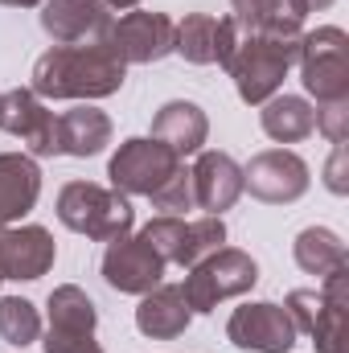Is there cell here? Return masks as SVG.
Returning a JSON list of instances; mask_svg holds the SVG:
<instances>
[{"label": "cell", "instance_id": "d4e9b609", "mask_svg": "<svg viewBox=\"0 0 349 353\" xmlns=\"http://www.w3.org/2000/svg\"><path fill=\"white\" fill-rule=\"evenodd\" d=\"M0 337L8 345H21V350L33 345L41 337V312L21 296H4L0 300Z\"/></svg>", "mask_w": 349, "mask_h": 353}, {"label": "cell", "instance_id": "ba28073f", "mask_svg": "<svg viewBox=\"0 0 349 353\" xmlns=\"http://www.w3.org/2000/svg\"><path fill=\"white\" fill-rule=\"evenodd\" d=\"M173 33L177 21L165 12H123L119 21H111L107 29V50L123 62V66H148V62H161L173 54Z\"/></svg>", "mask_w": 349, "mask_h": 353}, {"label": "cell", "instance_id": "f1b7e54d", "mask_svg": "<svg viewBox=\"0 0 349 353\" xmlns=\"http://www.w3.org/2000/svg\"><path fill=\"white\" fill-rule=\"evenodd\" d=\"M325 185L333 193H349V181H346V144H333V157L325 165Z\"/></svg>", "mask_w": 349, "mask_h": 353}, {"label": "cell", "instance_id": "277c9868", "mask_svg": "<svg viewBox=\"0 0 349 353\" xmlns=\"http://www.w3.org/2000/svg\"><path fill=\"white\" fill-rule=\"evenodd\" d=\"M259 283V263L239 251V247H218L210 259H201L197 267H189L185 283H181V296L193 312H214L222 300L230 296H243Z\"/></svg>", "mask_w": 349, "mask_h": 353}, {"label": "cell", "instance_id": "3957f363", "mask_svg": "<svg viewBox=\"0 0 349 353\" xmlns=\"http://www.w3.org/2000/svg\"><path fill=\"white\" fill-rule=\"evenodd\" d=\"M58 222L74 234H87L90 243H111L136 226V210L115 189H103L94 181H70L58 193Z\"/></svg>", "mask_w": 349, "mask_h": 353}, {"label": "cell", "instance_id": "4316f807", "mask_svg": "<svg viewBox=\"0 0 349 353\" xmlns=\"http://www.w3.org/2000/svg\"><path fill=\"white\" fill-rule=\"evenodd\" d=\"M312 115H317V132H321L329 144H346V140H349V99L317 103V107H312Z\"/></svg>", "mask_w": 349, "mask_h": 353}, {"label": "cell", "instance_id": "30bf717a", "mask_svg": "<svg viewBox=\"0 0 349 353\" xmlns=\"http://www.w3.org/2000/svg\"><path fill=\"white\" fill-rule=\"evenodd\" d=\"M308 165L288 152V148H267L259 157H251V165L243 169V189H251V197H259L267 205H292L308 193Z\"/></svg>", "mask_w": 349, "mask_h": 353}, {"label": "cell", "instance_id": "f546056e", "mask_svg": "<svg viewBox=\"0 0 349 353\" xmlns=\"http://www.w3.org/2000/svg\"><path fill=\"white\" fill-rule=\"evenodd\" d=\"M0 4H8V8H33V4H46V0H0Z\"/></svg>", "mask_w": 349, "mask_h": 353}, {"label": "cell", "instance_id": "52a82bcc", "mask_svg": "<svg viewBox=\"0 0 349 353\" xmlns=\"http://www.w3.org/2000/svg\"><path fill=\"white\" fill-rule=\"evenodd\" d=\"M152 251L165 259V263H177V267H197L201 259H210L222 243H226V222L218 214H206V218H173V214H161L152 218L144 230H140Z\"/></svg>", "mask_w": 349, "mask_h": 353}, {"label": "cell", "instance_id": "7c38bea8", "mask_svg": "<svg viewBox=\"0 0 349 353\" xmlns=\"http://www.w3.org/2000/svg\"><path fill=\"white\" fill-rule=\"evenodd\" d=\"M0 132L17 136L29 157H58V115L33 90L17 87L0 94Z\"/></svg>", "mask_w": 349, "mask_h": 353}, {"label": "cell", "instance_id": "ac0fdd59", "mask_svg": "<svg viewBox=\"0 0 349 353\" xmlns=\"http://www.w3.org/2000/svg\"><path fill=\"white\" fill-rule=\"evenodd\" d=\"M193 321V308L185 304L181 288L177 283H157L152 292L140 296V308H136V329L152 341H173L189 329Z\"/></svg>", "mask_w": 349, "mask_h": 353}, {"label": "cell", "instance_id": "ffe728a7", "mask_svg": "<svg viewBox=\"0 0 349 353\" xmlns=\"http://www.w3.org/2000/svg\"><path fill=\"white\" fill-rule=\"evenodd\" d=\"M230 8L235 25L263 37H300V25L308 17L304 0H230Z\"/></svg>", "mask_w": 349, "mask_h": 353}, {"label": "cell", "instance_id": "cb8c5ba5", "mask_svg": "<svg viewBox=\"0 0 349 353\" xmlns=\"http://www.w3.org/2000/svg\"><path fill=\"white\" fill-rule=\"evenodd\" d=\"M50 308V329H74V333H94L99 325V312H94V300L79 283H62L50 292L46 300Z\"/></svg>", "mask_w": 349, "mask_h": 353}, {"label": "cell", "instance_id": "8fae6325", "mask_svg": "<svg viewBox=\"0 0 349 353\" xmlns=\"http://www.w3.org/2000/svg\"><path fill=\"white\" fill-rule=\"evenodd\" d=\"M226 337H230V345L247 353H288L296 345V325L283 304L259 300V304H243L230 312Z\"/></svg>", "mask_w": 349, "mask_h": 353}, {"label": "cell", "instance_id": "2e32d148", "mask_svg": "<svg viewBox=\"0 0 349 353\" xmlns=\"http://www.w3.org/2000/svg\"><path fill=\"white\" fill-rule=\"evenodd\" d=\"M189 181H193L197 210L218 214V218H222V210H230L243 197V169L235 165L230 152H218V148H206L197 157V165L189 169Z\"/></svg>", "mask_w": 349, "mask_h": 353}, {"label": "cell", "instance_id": "603a6c76", "mask_svg": "<svg viewBox=\"0 0 349 353\" xmlns=\"http://www.w3.org/2000/svg\"><path fill=\"white\" fill-rule=\"evenodd\" d=\"M292 259L300 271H308V275H333L337 267H349V251L346 243L333 234V230H325V226H308V230H300L296 234V243H292Z\"/></svg>", "mask_w": 349, "mask_h": 353}, {"label": "cell", "instance_id": "e0dca14e", "mask_svg": "<svg viewBox=\"0 0 349 353\" xmlns=\"http://www.w3.org/2000/svg\"><path fill=\"white\" fill-rule=\"evenodd\" d=\"M41 197V169L29 152H0V230L21 222Z\"/></svg>", "mask_w": 349, "mask_h": 353}, {"label": "cell", "instance_id": "5b68a950", "mask_svg": "<svg viewBox=\"0 0 349 353\" xmlns=\"http://www.w3.org/2000/svg\"><path fill=\"white\" fill-rule=\"evenodd\" d=\"M181 169L185 165H181V157H177L173 148H165L152 136H136V140L119 144V152L107 165V176H111V189L123 193V197H152Z\"/></svg>", "mask_w": 349, "mask_h": 353}, {"label": "cell", "instance_id": "83f0119b", "mask_svg": "<svg viewBox=\"0 0 349 353\" xmlns=\"http://www.w3.org/2000/svg\"><path fill=\"white\" fill-rule=\"evenodd\" d=\"M41 345L46 353H103L94 333H74V329H50Z\"/></svg>", "mask_w": 349, "mask_h": 353}, {"label": "cell", "instance_id": "7a4b0ae2", "mask_svg": "<svg viewBox=\"0 0 349 353\" xmlns=\"http://www.w3.org/2000/svg\"><path fill=\"white\" fill-rule=\"evenodd\" d=\"M304 37V33H300ZM300 37H263L247 33L243 41H235L230 58H226V74L235 79V90L243 103L263 107L271 94H279L288 70L296 66L300 54Z\"/></svg>", "mask_w": 349, "mask_h": 353}, {"label": "cell", "instance_id": "7402d4cb", "mask_svg": "<svg viewBox=\"0 0 349 353\" xmlns=\"http://www.w3.org/2000/svg\"><path fill=\"white\" fill-rule=\"evenodd\" d=\"M259 128L275 144H300L317 132L312 103L300 99V94H271L259 111Z\"/></svg>", "mask_w": 349, "mask_h": 353}, {"label": "cell", "instance_id": "6da1fadb", "mask_svg": "<svg viewBox=\"0 0 349 353\" xmlns=\"http://www.w3.org/2000/svg\"><path fill=\"white\" fill-rule=\"evenodd\" d=\"M128 66L107 50L94 46H54L33 62V94L37 99H107L123 87Z\"/></svg>", "mask_w": 349, "mask_h": 353}, {"label": "cell", "instance_id": "4dcf8cb0", "mask_svg": "<svg viewBox=\"0 0 349 353\" xmlns=\"http://www.w3.org/2000/svg\"><path fill=\"white\" fill-rule=\"evenodd\" d=\"M103 4H107V8H136L140 0H103Z\"/></svg>", "mask_w": 349, "mask_h": 353}, {"label": "cell", "instance_id": "4fadbf2b", "mask_svg": "<svg viewBox=\"0 0 349 353\" xmlns=\"http://www.w3.org/2000/svg\"><path fill=\"white\" fill-rule=\"evenodd\" d=\"M239 41L235 17H210V12H189L173 33V54H181L193 66H226L230 50Z\"/></svg>", "mask_w": 349, "mask_h": 353}, {"label": "cell", "instance_id": "8992f818", "mask_svg": "<svg viewBox=\"0 0 349 353\" xmlns=\"http://www.w3.org/2000/svg\"><path fill=\"white\" fill-rule=\"evenodd\" d=\"M300 83L317 103L349 99V37L337 25H321L300 37Z\"/></svg>", "mask_w": 349, "mask_h": 353}, {"label": "cell", "instance_id": "5bb4252c", "mask_svg": "<svg viewBox=\"0 0 349 353\" xmlns=\"http://www.w3.org/2000/svg\"><path fill=\"white\" fill-rule=\"evenodd\" d=\"M41 29L54 46H94L111 29V8L103 0H46Z\"/></svg>", "mask_w": 349, "mask_h": 353}, {"label": "cell", "instance_id": "484cf974", "mask_svg": "<svg viewBox=\"0 0 349 353\" xmlns=\"http://www.w3.org/2000/svg\"><path fill=\"white\" fill-rule=\"evenodd\" d=\"M161 214H173V218H181L185 210H197V201H193V181H189V169H181V173L161 189V193H152L148 197Z\"/></svg>", "mask_w": 349, "mask_h": 353}, {"label": "cell", "instance_id": "d6986e66", "mask_svg": "<svg viewBox=\"0 0 349 353\" xmlns=\"http://www.w3.org/2000/svg\"><path fill=\"white\" fill-rule=\"evenodd\" d=\"M210 136V119L197 103L189 99H173L165 103L157 115H152V140H161L165 148H173L177 157H189V152H201Z\"/></svg>", "mask_w": 349, "mask_h": 353}, {"label": "cell", "instance_id": "9a60e30c", "mask_svg": "<svg viewBox=\"0 0 349 353\" xmlns=\"http://www.w3.org/2000/svg\"><path fill=\"white\" fill-rule=\"evenodd\" d=\"M58 259L54 234L46 226H4L0 230V279H41Z\"/></svg>", "mask_w": 349, "mask_h": 353}, {"label": "cell", "instance_id": "44dd1931", "mask_svg": "<svg viewBox=\"0 0 349 353\" xmlns=\"http://www.w3.org/2000/svg\"><path fill=\"white\" fill-rule=\"evenodd\" d=\"M111 144V119L99 107H70L58 115V157H99Z\"/></svg>", "mask_w": 349, "mask_h": 353}, {"label": "cell", "instance_id": "1f68e13d", "mask_svg": "<svg viewBox=\"0 0 349 353\" xmlns=\"http://www.w3.org/2000/svg\"><path fill=\"white\" fill-rule=\"evenodd\" d=\"M304 4H308V12H312V8H329L333 0H304Z\"/></svg>", "mask_w": 349, "mask_h": 353}, {"label": "cell", "instance_id": "9c48e42d", "mask_svg": "<svg viewBox=\"0 0 349 353\" xmlns=\"http://www.w3.org/2000/svg\"><path fill=\"white\" fill-rule=\"evenodd\" d=\"M165 267L169 263L152 251V243L144 234H123V239L107 243L99 271H103L107 288H115L123 296H144L165 279Z\"/></svg>", "mask_w": 349, "mask_h": 353}]
</instances>
